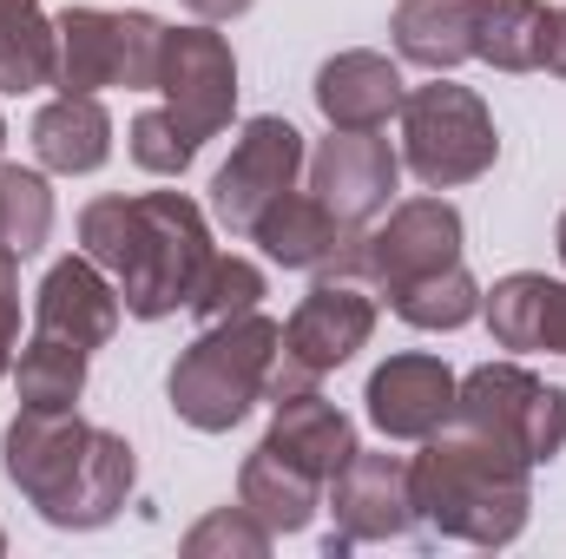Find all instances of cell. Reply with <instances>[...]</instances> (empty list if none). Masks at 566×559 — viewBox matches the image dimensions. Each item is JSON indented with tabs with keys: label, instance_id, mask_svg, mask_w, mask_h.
I'll list each match as a JSON object with an SVG mask.
<instances>
[{
	"label": "cell",
	"instance_id": "6da1fadb",
	"mask_svg": "<svg viewBox=\"0 0 566 559\" xmlns=\"http://www.w3.org/2000/svg\"><path fill=\"white\" fill-rule=\"evenodd\" d=\"M86 257L99 271L119 277V303L158 323L178 303H191V289L211 264V238L198 204H185L178 191H151V198H99L80 218Z\"/></svg>",
	"mask_w": 566,
	"mask_h": 559
},
{
	"label": "cell",
	"instance_id": "7a4b0ae2",
	"mask_svg": "<svg viewBox=\"0 0 566 559\" xmlns=\"http://www.w3.org/2000/svg\"><path fill=\"white\" fill-rule=\"evenodd\" d=\"M7 474L53 527H99L126 507L133 447L73 421V409H27L7 428Z\"/></svg>",
	"mask_w": 566,
	"mask_h": 559
},
{
	"label": "cell",
	"instance_id": "3957f363",
	"mask_svg": "<svg viewBox=\"0 0 566 559\" xmlns=\"http://www.w3.org/2000/svg\"><path fill=\"white\" fill-rule=\"evenodd\" d=\"M409 494L441 534L501 547L521 534V514H527V461L474 421H461L454 434L434 428L428 454L409 461Z\"/></svg>",
	"mask_w": 566,
	"mask_h": 559
},
{
	"label": "cell",
	"instance_id": "277c9868",
	"mask_svg": "<svg viewBox=\"0 0 566 559\" xmlns=\"http://www.w3.org/2000/svg\"><path fill=\"white\" fill-rule=\"evenodd\" d=\"M277 349H283V323L258 316V309L251 316H231V323H211L178 356V369H171V409L191 421V428H205V434L231 428V421L264 395Z\"/></svg>",
	"mask_w": 566,
	"mask_h": 559
},
{
	"label": "cell",
	"instance_id": "5b68a950",
	"mask_svg": "<svg viewBox=\"0 0 566 559\" xmlns=\"http://www.w3.org/2000/svg\"><path fill=\"white\" fill-rule=\"evenodd\" d=\"M494 119H488V106L468 93V86H416V93H402V158H409V171L434 184V191H448V184H468V178H481L488 165H494Z\"/></svg>",
	"mask_w": 566,
	"mask_h": 559
},
{
	"label": "cell",
	"instance_id": "8992f818",
	"mask_svg": "<svg viewBox=\"0 0 566 559\" xmlns=\"http://www.w3.org/2000/svg\"><path fill=\"white\" fill-rule=\"evenodd\" d=\"M165 27L151 13H106V7H66L60 13V86L99 93V86H158Z\"/></svg>",
	"mask_w": 566,
	"mask_h": 559
},
{
	"label": "cell",
	"instance_id": "52a82bcc",
	"mask_svg": "<svg viewBox=\"0 0 566 559\" xmlns=\"http://www.w3.org/2000/svg\"><path fill=\"white\" fill-rule=\"evenodd\" d=\"M369 329H376V303L356 283H316L296 303V316L283 323V349H277V362H271L264 395L283 402V395L316 389V376L336 369V362H349L369 342Z\"/></svg>",
	"mask_w": 566,
	"mask_h": 559
},
{
	"label": "cell",
	"instance_id": "ba28073f",
	"mask_svg": "<svg viewBox=\"0 0 566 559\" xmlns=\"http://www.w3.org/2000/svg\"><path fill=\"white\" fill-rule=\"evenodd\" d=\"M454 421H474L488 428L494 441H507L527 467L534 461H554L566 447V395L554 382H534L527 369L514 362H494V369H474L454 395Z\"/></svg>",
	"mask_w": 566,
	"mask_h": 559
},
{
	"label": "cell",
	"instance_id": "9c48e42d",
	"mask_svg": "<svg viewBox=\"0 0 566 559\" xmlns=\"http://www.w3.org/2000/svg\"><path fill=\"white\" fill-rule=\"evenodd\" d=\"M158 93H165V119H171L191 145H205L218 126H231V99H238L231 46H224L211 27L165 33V53H158Z\"/></svg>",
	"mask_w": 566,
	"mask_h": 559
},
{
	"label": "cell",
	"instance_id": "30bf717a",
	"mask_svg": "<svg viewBox=\"0 0 566 559\" xmlns=\"http://www.w3.org/2000/svg\"><path fill=\"white\" fill-rule=\"evenodd\" d=\"M349 271H363V277L376 283V289H402V283H422L434 271H448V264H461V218H454V204H441V198H416V204H402L376 238H356V251L343 257Z\"/></svg>",
	"mask_w": 566,
	"mask_h": 559
},
{
	"label": "cell",
	"instance_id": "8fae6325",
	"mask_svg": "<svg viewBox=\"0 0 566 559\" xmlns=\"http://www.w3.org/2000/svg\"><path fill=\"white\" fill-rule=\"evenodd\" d=\"M296 171H303V133H296L290 119H251L244 139L231 145V165H224L218 184H211V211H218L231 231L251 238L258 211L290 191Z\"/></svg>",
	"mask_w": 566,
	"mask_h": 559
},
{
	"label": "cell",
	"instance_id": "7c38bea8",
	"mask_svg": "<svg viewBox=\"0 0 566 559\" xmlns=\"http://www.w3.org/2000/svg\"><path fill=\"white\" fill-rule=\"evenodd\" d=\"M396 171H402V158L389 151V139H376V133H336V139H323V151L310 158V191L349 231H363L389 204Z\"/></svg>",
	"mask_w": 566,
	"mask_h": 559
},
{
	"label": "cell",
	"instance_id": "4fadbf2b",
	"mask_svg": "<svg viewBox=\"0 0 566 559\" xmlns=\"http://www.w3.org/2000/svg\"><path fill=\"white\" fill-rule=\"evenodd\" d=\"M336 487V514H343V534H329V553L336 547H349V540H389V534H409V507H416V494H409V461H396V454H363L356 447V461L329 481Z\"/></svg>",
	"mask_w": 566,
	"mask_h": 559
},
{
	"label": "cell",
	"instance_id": "5bb4252c",
	"mask_svg": "<svg viewBox=\"0 0 566 559\" xmlns=\"http://www.w3.org/2000/svg\"><path fill=\"white\" fill-rule=\"evenodd\" d=\"M454 376L434 356H389L369 376V421L389 441H428L434 428H448L454 415Z\"/></svg>",
	"mask_w": 566,
	"mask_h": 559
},
{
	"label": "cell",
	"instance_id": "9a60e30c",
	"mask_svg": "<svg viewBox=\"0 0 566 559\" xmlns=\"http://www.w3.org/2000/svg\"><path fill=\"white\" fill-rule=\"evenodd\" d=\"M251 238L277 257L283 271H329V264H343L356 251V231L316 191H283V198H271L258 211Z\"/></svg>",
	"mask_w": 566,
	"mask_h": 559
},
{
	"label": "cell",
	"instance_id": "2e32d148",
	"mask_svg": "<svg viewBox=\"0 0 566 559\" xmlns=\"http://www.w3.org/2000/svg\"><path fill=\"white\" fill-rule=\"evenodd\" d=\"M316 106L336 133H382L402 113V73L382 53H336L316 73Z\"/></svg>",
	"mask_w": 566,
	"mask_h": 559
},
{
	"label": "cell",
	"instance_id": "e0dca14e",
	"mask_svg": "<svg viewBox=\"0 0 566 559\" xmlns=\"http://www.w3.org/2000/svg\"><path fill=\"white\" fill-rule=\"evenodd\" d=\"M33 316H40L46 336H66V342H80V349H99V342L119 329V289L99 277L93 257H66V264L46 271Z\"/></svg>",
	"mask_w": 566,
	"mask_h": 559
},
{
	"label": "cell",
	"instance_id": "ac0fdd59",
	"mask_svg": "<svg viewBox=\"0 0 566 559\" xmlns=\"http://www.w3.org/2000/svg\"><path fill=\"white\" fill-rule=\"evenodd\" d=\"M271 441H277L290 461H303L316 481H336V474L356 461V428H349V415H343V409H329L316 389H303V395H283Z\"/></svg>",
	"mask_w": 566,
	"mask_h": 559
},
{
	"label": "cell",
	"instance_id": "d6986e66",
	"mask_svg": "<svg viewBox=\"0 0 566 559\" xmlns=\"http://www.w3.org/2000/svg\"><path fill=\"white\" fill-rule=\"evenodd\" d=\"M33 151L46 171H99L113 151V119L93 93H60L33 119Z\"/></svg>",
	"mask_w": 566,
	"mask_h": 559
},
{
	"label": "cell",
	"instance_id": "ffe728a7",
	"mask_svg": "<svg viewBox=\"0 0 566 559\" xmlns=\"http://www.w3.org/2000/svg\"><path fill=\"white\" fill-rule=\"evenodd\" d=\"M396 46L428 73H448L474 53V0H402L396 7Z\"/></svg>",
	"mask_w": 566,
	"mask_h": 559
},
{
	"label": "cell",
	"instance_id": "44dd1931",
	"mask_svg": "<svg viewBox=\"0 0 566 559\" xmlns=\"http://www.w3.org/2000/svg\"><path fill=\"white\" fill-rule=\"evenodd\" d=\"M60 80V33L40 0H0V93H33Z\"/></svg>",
	"mask_w": 566,
	"mask_h": 559
},
{
	"label": "cell",
	"instance_id": "7402d4cb",
	"mask_svg": "<svg viewBox=\"0 0 566 559\" xmlns=\"http://www.w3.org/2000/svg\"><path fill=\"white\" fill-rule=\"evenodd\" d=\"M316 487H323V481H316L303 461H290L277 441H264V447L244 461V507H251L264 527H283V534L303 527L310 507H316Z\"/></svg>",
	"mask_w": 566,
	"mask_h": 559
},
{
	"label": "cell",
	"instance_id": "603a6c76",
	"mask_svg": "<svg viewBox=\"0 0 566 559\" xmlns=\"http://www.w3.org/2000/svg\"><path fill=\"white\" fill-rule=\"evenodd\" d=\"M541 40H547L541 0H474V53L494 60L501 73H534Z\"/></svg>",
	"mask_w": 566,
	"mask_h": 559
},
{
	"label": "cell",
	"instance_id": "cb8c5ba5",
	"mask_svg": "<svg viewBox=\"0 0 566 559\" xmlns=\"http://www.w3.org/2000/svg\"><path fill=\"white\" fill-rule=\"evenodd\" d=\"M554 309H560V283L521 271V277L494 283L488 329H494L501 349H554Z\"/></svg>",
	"mask_w": 566,
	"mask_h": 559
},
{
	"label": "cell",
	"instance_id": "d4e9b609",
	"mask_svg": "<svg viewBox=\"0 0 566 559\" xmlns=\"http://www.w3.org/2000/svg\"><path fill=\"white\" fill-rule=\"evenodd\" d=\"M13 382H20V402L27 409H73L80 382H86V349L66 342V336H33L13 362Z\"/></svg>",
	"mask_w": 566,
	"mask_h": 559
},
{
	"label": "cell",
	"instance_id": "484cf974",
	"mask_svg": "<svg viewBox=\"0 0 566 559\" xmlns=\"http://www.w3.org/2000/svg\"><path fill=\"white\" fill-rule=\"evenodd\" d=\"M53 231V191L40 171H20V165H0V251L13 257H33Z\"/></svg>",
	"mask_w": 566,
	"mask_h": 559
},
{
	"label": "cell",
	"instance_id": "4316f807",
	"mask_svg": "<svg viewBox=\"0 0 566 559\" xmlns=\"http://www.w3.org/2000/svg\"><path fill=\"white\" fill-rule=\"evenodd\" d=\"M389 303H396V316L416 323V329H461V323L481 309V289H474V277H468L461 264H448V271H434V277H422V283H402Z\"/></svg>",
	"mask_w": 566,
	"mask_h": 559
},
{
	"label": "cell",
	"instance_id": "83f0119b",
	"mask_svg": "<svg viewBox=\"0 0 566 559\" xmlns=\"http://www.w3.org/2000/svg\"><path fill=\"white\" fill-rule=\"evenodd\" d=\"M258 296H264L258 264H244V257H211V264H205V277H198V289H191V316L211 329V323L251 316V309H258Z\"/></svg>",
	"mask_w": 566,
	"mask_h": 559
},
{
	"label": "cell",
	"instance_id": "f1b7e54d",
	"mask_svg": "<svg viewBox=\"0 0 566 559\" xmlns=\"http://www.w3.org/2000/svg\"><path fill=\"white\" fill-rule=\"evenodd\" d=\"M133 158H139L145 171H158V178H178V171L198 158V145L185 139V133L165 119V106H158V113H139V126H133Z\"/></svg>",
	"mask_w": 566,
	"mask_h": 559
},
{
	"label": "cell",
	"instance_id": "f546056e",
	"mask_svg": "<svg viewBox=\"0 0 566 559\" xmlns=\"http://www.w3.org/2000/svg\"><path fill=\"white\" fill-rule=\"evenodd\" d=\"M20 257L13 251H0V376H7V362H13V336H20V271H13Z\"/></svg>",
	"mask_w": 566,
	"mask_h": 559
},
{
	"label": "cell",
	"instance_id": "4dcf8cb0",
	"mask_svg": "<svg viewBox=\"0 0 566 559\" xmlns=\"http://www.w3.org/2000/svg\"><path fill=\"white\" fill-rule=\"evenodd\" d=\"M218 540H231V547H251V553H264V527H231V514H218L211 527H198V534H191V553H205V547H218Z\"/></svg>",
	"mask_w": 566,
	"mask_h": 559
},
{
	"label": "cell",
	"instance_id": "1f68e13d",
	"mask_svg": "<svg viewBox=\"0 0 566 559\" xmlns=\"http://www.w3.org/2000/svg\"><path fill=\"white\" fill-rule=\"evenodd\" d=\"M541 66H547V73H560V80H566V7H554V13H547V40H541Z\"/></svg>",
	"mask_w": 566,
	"mask_h": 559
},
{
	"label": "cell",
	"instance_id": "d6a6232c",
	"mask_svg": "<svg viewBox=\"0 0 566 559\" xmlns=\"http://www.w3.org/2000/svg\"><path fill=\"white\" fill-rule=\"evenodd\" d=\"M191 13H205V20H231V13H244L251 0H185Z\"/></svg>",
	"mask_w": 566,
	"mask_h": 559
},
{
	"label": "cell",
	"instance_id": "836d02e7",
	"mask_svg": "<svg viewBox=\"0 0 566 559\" xmlns=\"http://www.w3.org/2000/svg\"><path fill=\"white\" fill-rule=\"evenodd\" d=\"M560 264H566V218H560Z\"/></svg>",
	"mask_w": 566,
	"mask_h": 559
},
{
	"label": "cell",
	"instance_id": "e575fe53",
	"mask_svg": "<svg viewBox=\"0 0 566 559\" xmlns=\"http://www.w3.org/2000/svg\"><path fill=\"white\" fill-rule=\"evenodd\" d=\"M0 139H7V126H0Z\"/></svg>",
	"mask_w": 566,
	"mask_h": 559
}]
</instances>
